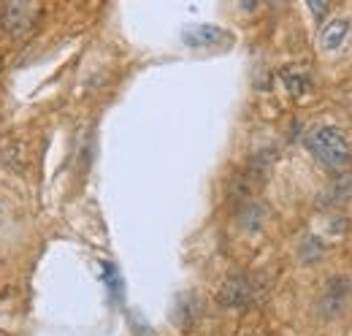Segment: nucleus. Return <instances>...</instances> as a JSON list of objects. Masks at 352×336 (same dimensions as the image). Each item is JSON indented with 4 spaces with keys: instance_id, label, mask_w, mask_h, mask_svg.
<instances>
[{
    "instance_id": "obj_1",
    "label": "nucleus",
    "mask_w": 352,
    "mask_h": 336,
    "mask_svg": "<svg viewBox=\"0 0 352 336\" xmlns=\"http://www.w3.org/2000/svg\"><path fill=\"white\" fill-rule=\"evenodd\" d=\"M307 147L311 149V155H314L317 160H322L325 166H331V168L347 166L352 158L347 136L333 125H320V127H314V130H309Z\"/></svg>"
},
{
    "instance_id": "obj_2",
    "label": "nucleus",
    "mask_w": 352,
    "mask_h": 336,
    "mask_svg": "<svg viewBox=\"0 0 352 336\" xmlns=\"http://www.w3.org/2000/svg\"><path fill=\"white\" fill-rule=\"evenodd\" d=\"M38 19H41V6L16 0V3L3 6V22H0V25L6 28L8 36L22 39V36H28V33L36 28Z\"/></svg>"
},
{
    "instance_id": "obj_3",
    "label": "nucleus",
    "mask_w": 352,
    "mask_h": 336,
    "mask_svg": "<svg viewBox=\"0 0 352 336\" xmlns=\"http://www.w3.org/2000/svg\"><path fill=\"white\" fill-rule=\"evenodd\" d=\"M255 298V282L247 274H230L220 285L217 301L228 309H241Z\"/></svg>"
},
{
    "instance_id": "obj_4",
    "label": "nucleus",
    "mask_w": 352,
    "mask_h": 336,
    "mask_svg": "<svg viewBox=\"0 0 352 336\" xmlns=\"http://www.w3.org/2000/svg\"><path fill=\"white\" fill-rule=\"evenodd\" d=\"M182 41L187 43V46H195V49L217 46V43L230 41V33L217 28V25H190V28L182 30Z\"/></svg>"
},
{
    "instance_id": "obj_5",
    "label": "nucleus",
    "mask_w": 352,
    "mask_h": 336,
    "mask_svg": "<svg viewBox=\"0 0 352 336\" xmlns=\"http://www.w3.org/2000/svg\"><path fill=\"white\" fill-rule=\"evenodd\" d=\"M344 301H347V280H331L325 295H322V312L325 315H336L339 309H344Z\"/></svg>"
},
{
    "instance_id": "obj_6",
    "label": "nucleus",
    "mask_w": 352,
    "mask_h": 336,
    "mask_svg": "<svg viewBox=\"0 0 352 336\" xmlns=\"http://www.w3.org/2000/svg\"><path fill=\"white\" fill-rule=\"evenodd\" d=\"M347 33H350V19H331L320 30V43L325 49H339L342 41L347 39Z\"/></svg>"
},
{
    "instance_id": "obj_7",
    "label": "nucleus",
    "mask_w": 352,
    "mask_h": 336,
    "mask_svg": "<svg viewBox=\"0 0 352 336\" xmlns=\"http://www.w3.org/2000/svg\"><path fill=\"white\" fill-rule=\"evenodd\" d=\"M322 198H325L322 204H328V207H342V204H347L352 198V174L336 176V179L331 182V187L325 190Z\"/></svg>"
},
{
    "instance_id": "obj_8",
    "label": "nucleus",
    "mask_w": 352,
    "mask_h": 336,
    "mask_svg": "<svg viewBox=\"0 0 352 336\" xmlns=\"http://www.w3.org/2000/svg\"><path fill=\"white\" fill-rule=\"evenodd\" d=\"M268 220V209H265L261 201H247L241 211H239V222H241V228H247V231H258V228H263V222Z\"/></svg>"
},
{
    "instance_id": "obj_9",
    "label": "nucleus",
    "mask_w": 352,
    "mask_h": 336,
    "mask_svg": "<svg viewBox=\"0 0 352 336\" xmlns=\"http://www.w3.org/2000/svg\"><path fill=\"white\" fill-rule=\"evenodd\" d=\"M25 160H28V155H25V144L22 141H8V144H3L0 147V163L3 166H8L11 171H25Z\"/></svg>"
},
{
    "instance_id": "obj_10",
    "label": "nucleus",
    "mask_w": 352,
    "mask_h": 336,
    "mask_svg": "<svg viewBox=\"0 0 352 336\" xmlns=\"http://www.w3.org/2000/svg\"><path fill=\"white\" fill-rule=\"evenodd\" d=\"M279 76H282L285 87H287L293 95H304L309 90V74L301 65H287V68H282Z\"/></svg>"
},
{
    "instance_id": "obj_11",
    "label": "nucleus",
    "mask_w": 352,
    "mask_h": 336,
    "mask_svg": "<svg viewBox=\"0 0 352 336\" xmlns=\"http://www.w3.org/2000/svg\"><path fill=\"white\" fill-rule=\"evenodd\" d=\"M100 271H103V280H106V285H109L111 298H114V301H122V298H125V291H122V277H120V271L114 269V263L100 260Z\"/></svg>"
},
{
    "instance_id": "obj_12",
    "label": "nucleus",
    "mask_w": 352,
    "mask_h": 336,
    "mask_svg": "<svg viewBox=\"0 0 352 336\" xmlns=\"http://www.w3.org/2000/svg\"><path fill=\"white\" fill-rule=\"evenodd\" d=\"M309 8H311V14H314L317 19H322V17L328 14V3H325V0H309Z\"/></svg>"
},
{
    "instance_id": "obj_13",
    "label": "nucleus",
    "mask_w": 352,
    "mask_h": 336,
    "mask_svg": "<svg viewBox=\"0 0 352 336\" xmlns=\"http://www.w3.org/2000/svg\"><path fill=\"white\" fill-rule=\"evenodd\" d=\"M0 22H3V6H0Z\"/></svg>"
}]
</instances>
